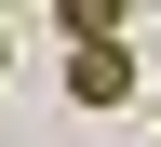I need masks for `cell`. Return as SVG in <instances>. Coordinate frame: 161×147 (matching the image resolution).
I'll return each instance as SVG.
<instances>
[{
  "mask_svg": "<svg viewBox=\"0 0 161 147\" xmlns=\"http://www.w3.org/2000/svg\"><path fill=\"white\" fill-rule=\"evenodd\" d=\"M67 107H134V40H94V54H67Z\"/></svg>",
  "mask_w": 161,
  "mask_h": 147,
  "instance_id": "6da1fadb",
  "label": "cell"
},
{
  "mask_svg": "<svg viewBox=\"0 0 161 147\" xmlns=\"http://www.w3.org/2000/svg\"><path fill=\"white\" fill-rule=\"evenodd\" d=\"M0 80H14V40H0Z\"/></svg>",
  "mask_w": 161,
  "mask_h": 147,
  "instance_id": "7a4b0ae2",
  "label": "cell"
}]
</instances>
